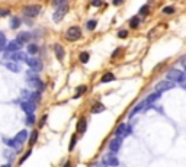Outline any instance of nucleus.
I'll return each mask as SVG.
<instances>
[{
    "label": "nucleus",
    "instance_id": "a878e982",
    "mask_svg": "<svg viewBox=\"0 0 186 167\" xmlns=\"http://www.w3.org/2000/svg\"><path fill=\"white\" fill-rule=\"evenodd\" d=\"M68 5V0H53V6L57 9V7H61V6Z\"/></svg>",
    "mask_w": 186,
    "mask_h": 167
},
{
    "label": "nucleus",
    "instance_id": "412c9836",
    "mask_svg": "<svg viewBox=\"0 0 186 167\" xmlns=\"http://www.w3.org/2000/svg\"><path fill=\"white\" fill-rule=\"evenodd\" d=\"M125 128H127V125L125 124H121L116 131H115V137H124V132H125Z\"/></svg>",
    "mask_w": 186,
    "mask_h": 167
},
{
    "label": "nucleus",
    "instance_id": "423d86ee",
    "mask_svg": "<svg viewBox=\"0 0 186 167\" xmlns=\"http://www.w3.org/2000/svg\"><path fill=\"white\" fill-rule=\"evenodd\" d=\"M68 12V5H66V6H61V7H57V10L54 12V15H53V19H54V22H61L63 20V18L66 16V13Z\"/></svg>",
    "mask_w": 186,
    "mask_h": 167
},
{
    "label": "nucleus",
    "instance_id": "bb28decb",
    "mask_svg": "<svg viewBox=\"0 0 186 167\" xmlns=\"http://www.w3.org/2000/svg\"><path fill=\"white\" fill-rule=\"evenodd\" d=\"M37 139H38V131H32L31 138H29V145H33V144L37 143Z\"/></svg>",
    "mask_w": 186,
    "mask_h": 167
},
{
    "label": "nucleus",
    "instance_id": "ea45409f",
    "mask_svg": "<svg viewBox=\"0 0 186 167\" xmlns=\"http://www.w3.org/2000/svg\"><path fill=\"white\" fill-rule=\"evenodd\" d=\"M112 3H114L115 6H121L124 3V0H112Z\"/></svg>",
    "mask_w": 186,
    "mask_h": 167
},
{
    "label": "nucleus",
    "instance_id": "39448f33",
    "mask_svg": "<svg viewBox=\"0 0 186 167\" xmlns=\"http://www.w3.org/2000/svg\"><path fill=\"white\" fill-rule=\"evenodd\" d=\"M175 81H170V80H162V81H158L157 84H156V90H158V92H166V90H170V89H173L175 87Z\"/></svg>",
    "mask_w": 186,
    "mask_h": 167
},
{
    "label": "nucleus",
    "instance_id": "7ed1b4c3",
    "mask_svg": "<svg viewBox=\"0 0 186 167\" xmlns=\"http://www.w3.org/2000/svg\"><path fill=\"white\" fill-rule=\"evenodd\" d=\"M41 6L39 5H29V6H25L24 7V15L26 18H35L38 16L39 12H41Z\"/></svg>",
    "mask_w": 186,
    "mask_h": 167
},
{
    "label": "nucleus",
    "instance_id": "c756f323",
    "mask_svg": "<svg viewBox=\"0 0 186 167\" xmlns=\"http://www.w3.org/2000/svg\"><path fill=\"white\" fill-rule=\"evenodd\" d=\"M80 61L83 62V64H86L87 61H89V58H90V55H89V53H80Z\"/></svg>",
    "mask_w": 186,
    "mask_h": 167
},
{
    "label": "nucleus",
    "instance_id": "58836bf2",
    "mask_svg": "<svg viewBox=\"0 0 186 167\" xmlns=\"http://www.w3.org/2000/svg\"><path fill=\"white\" fill-rule=\"evenodd\" d=\"M31 153H32V151H31V150H29V151H26V154H25L24 157L20 158V164H22V163H24V161H25V160H26V158H28V157H29V156H31Z\"/></svg>",
    "mask_w": 186,
    "mask_h": 167
},
{
    "label": "nucleus",
    "instance_id": "0eeeda50",
    "mask_svg": "<svg viewBox=\"0 0 186 167\" xmlns=\"http://www.w3.org/2000/svg\"><path fill=\"white\" fill-rule=\"evenodd\" d=\"M12 58L13 61H26L28 60V57L25 55L24 53H20V51H15V53H9V51H6L5 53V58Z\"/></svg>",
    "mask_w": 186,
    "mask_h": 167
},
{
    "label": "nucleus",
    "instance_id": "f257e3e1",
    "mask_svg": "<svg viewBox=\"0 0 186 167\" xmlns=\"http://www.w3.org/2000/svg\"><path fill=\"white\" fill-rule=\"evenodd\" d=\"M167 80L175 81V83H183L186 80V74L182 70H177V68H172L167 71Z\"/></svg>",
    "mask_w": 186,
    "mask_h": 167
},
{
    "label": "nucleus",
    "instance_id": "c85d7f7f",
    "mask_svg": "<svg viewBox=\"0 0 186 167\" xmlns=\"http://www.w3.org/2000/svg\"><path fill=\"white\" fill-rule=\"evenodd\" d=\"M175 12H176V7H173V6H166L163 9V13L164 15H173Z\"/></svg>",
    "mask_w": 186,
    "mask_h": 167
},
{
    "label": "nucleus",
    "instance_id": "37998d69",
    "mask_svg": "<svg viewBox=\"0 0 186 167\" xmlns=\"http://www.w3.org/2000/svg\"><path fill=\"white\" fill-rule=\"evenodd\" d=\"M64 167H70V163H66V166Z\"/></svg>",
    "mask_w": 186,
    "mask_h": 167
},
{
    "label": "nucleus",
    "instance_id": "e433bc0d",
    "mask_svg": "<svg viewBox=\"0 0 186 167\" xmlns=\"http://www.w3.org/2000/svg\"><path fill=\"white\" fill-rule=\"evenodd\" d=\"M10 15V10L9 9H0V18H6Z\"/></svg>",
    "mask_w": 186,
    "mask_h": 167
},
{
    "label": "nucleus",
    "instance_id": "f03ea898",
    "mask_svg": "<svg viewBox=\"0 0 186 167\" xmlns=\"http://www.w3.org/2000/svg\"><path fill=\"white\" fill-rule=\"evenodd\" d=\"M81 38V29L79 26H70L66 32V39L70 41V42H74V41H79Z\"/></svg>",
    "mask_w": 186,
    "mask_h": 167
},
{
    "label": "nucleus",
    "instance_id": "b1692460",
    "mask_svg": "<svg viewBox=\"0 0 186 167\" xmlns=\"http://www.w3.org/2000/svg\"><path fill=\"white\" fill-rule=\"evenodd\" d=\"M140 25V18L138 16H134V18H131V20H129V26L132 29H137Z\"/></svg>",
    "mask_w": 186,
    "mask_h": 167
},
{
    "label": "nucleus",
    "instance_id": "aec40b11",
    "mask_svg": "<svg viewBox=\"0 0 186 167\" xmlns=\"http://www.w3.org/2000/svg\"><path fill=\"white\" fill-rule=\"evenodd\" d=\"M15 138L18 139L20 144H24L25 141H26V138H28V132H26V131H20V132L16 134V137H15Z\"/></svg>",
    "mask_w": 186,
    "mask_h": 167
},
{
    "label": "nucleus",
    "instance_id": "393cba45",
    "mask_svg": "<svg viewBox=\"0 0 186 167\" xmlns=\"http://www.w3.org/2000/svg\"><path fill=\"white\" fill-rule=\"evenodd\" d=\"M96 26H97V20H96V19H90V20H87L86 28L89 29V31H95Z\"/></svg>",
    "mask_w": 186,
    "mask_h": 167
},
{
    "label": "nucleus",
    "instance_id": "72a5a7b5",
    "mask_svg": "<svg viewBox=\"0 0 186 167\" xmlns=\"http://www.w3.org/2000/svg\"><path fill=\"white\" fill-rule=\"evenodd\" d=\"M148 12H150V10H148V6L147 5H144L143 7L140 9V15H141V16H147Z\"/></svg>",
    "mask_w": 186,
    "mask_h": 167
},
{
    "label": "nucleus",
    "instance_id": "2f4dec72",
    "mask_svg": "<svg viewBox=\"0 0 186 167\" xmlns=\"http://www.w3.org/2000/svg\"><path fill=\"white\" fill-rule=\"evenodd\" d=\"M86 90H87L86 86H79V87H77V93H76V96H74V97H79V96L83 95V93H84Z\"/></svg>",
    "mask_w": 186,
    "mask_h": 167
},
{
    "label": "nucleus",
    "instance_id": "7c9ffc66",
    "mask_svg": "<svg viewBox=\"0 0 186 167\" xmlns=\"http://www.w3.org/2000/svg\"><path fill=\"white\" fill-rule=\"evenodd\" d=\"M6 48V35L3 32H0V49Z\"/></svg>",
    "mask_w": 186,
    "mask_h": 167
},
{
    "label": "nucleus",
    "instance_id": "5701e85b",
    "mask_svg": "<svg viewBox=\"0 0 186 167\" xmlns=\"http://www.w3.org/2000/svg\"><path fill=\"white\" fill-rule=\"evenodd\" d=\"M114 79H115V76L112 74V73H106V74H103V76H102L100 81H102V83H109V81H112Z\"/></svg>",
    "mask_w": 186,
    "mask_h": 167
},
{
    "label": "nucleus",
    "instance_id": "a211bd4d",
    "mask_svg": "<svg viewBox=\"0 0 186 167\" xmlns=\"http://www.w3.org/2000/svg\"><path fill=\"white\" fill-rule=\"evenodd\" d=\"M160 96H162V92H158V90H156L154 93H151V95H150V96L147 97V99H145V102H147V105H150V103H153L154 100L160 99Z\"/></svg>",
    "mask_w": 186,
    "mask_h": 167
},
{
    "label": "nucleus",
    "instance_id": "dca6fc26",
    "mask_svg": "<svg viewBox=\"0 0 186 167\" xmlns=\"http://www.w3.org/2000/svg\"><path fill=\"white\" fill-rule=\"evenodd\" d=\"M6 68L9 70V71H13V73H20V66L18 62H6Z\"/></svg>",
    "mask_w": 186,
    "mask_h": 167
},
{
    "label": "nucleus",
    "instance_id": "ddd939ff",
    "mask_svg": "<svg viewBox=\"0 0 186 167\" xmlns=\"http://www.w3.org/2000/svg\"><path fill=\"white\" fill-rule=\"evenodd\" d=\"M86 128H87V121H86V118H80V119L77 121V132L83 134L84 131H86Z\"/></svg>",
    "mask_w": 186,
    "mask_h": 167
},
{
    "label": "nucleus",
    "instance_id": "a19ab883",
    "mask_svg": "<svg viewBox=\"0 0 186 167\" xmlns=\"http://www.w3.org/2000/svg\"><path fill=\"white\" fill-rule=\"evenodd\" d=\"M129 134H131V126H127V128H125V132H124V137H128Z\"/></svg>",
    "mask_w": 186,
    "mask_h": 167
},
{
    "label": "nucleus",
    "instance_id": "f704fd0d",
    "mask_svg": "<svg viewBox=\"0 0 186 167\" xmlns=\"http://www.w3.org/2000/svg\"><path fill=\"white\" fill-rule=\"evenodd\" d=\"M118 36H119L121 39L128 38V31H125V29H121L119 32H118Z\"/></svg>",
    "mask_w": 186,
    "mask_h": 167
},
{
    "label": "nucleus",
    "instance_id": "2eb2a0df",
    "mask_svg": "<svg viewBox=\"0 0 186 167\" xmlns=\"http://www.w3.org/2000/svg\"><path fill=\"white\" fill-rule=\"evenodd\" d=\"M145 106H147V102H145V100H143L141 103H138V105H137V106H135V108H134L132 110H131V113H129V116L132 118L134 115H137V113H138V112H141V110H143L144 108H145Z\"/></svg>",
    "mask_w": 186,
    "mask_h": 167
},
{
    "label": "nucleus",
    "instance_id": "79ce46f5",
    "mask_svg": "<svg viewBox=\"0 0 186 167\" xmlns=\"http://www.w3.org/2000/svg\"><path fill=\"white\" fill-rule=\"evenodd\" d=\"M121 53V49H116V51H114V54H112V57H118V54H119Z\"/></svg>",
    "mask_w": 186,
    "mask_h": 167
},
{
    "label": "nucleus",
    "instance_id": "f3484780",
    "mask_svg": "<svg viewBox=\"0 0 186 167\" xmlns=\"http://www.w3.org/2000/svg\"><path fill=\"white\" fill-rule=\"evenodd\" d=\"M18 41H20L22 44H26L31 41V33L29 32H19V35H18Z\"/></svg>",
    "mask_w": 186,
    "mask_h": 167
},
{
    "label": "nucleus",
    "instance_id": "c9c22d12",
    "mask_svg": "<svg viewBox=\"0 0 186 167\" xmlns=\"http://www.w3.org/2000/svg\"><path fill=\"white\" fill-rule=\"evenodd\" d=\"M76 143H77V137L76 135H73L71 137V143H70V147H68V150L71 151V150H74V145H76Z\"/></svg>",
    "mask_w": 186,
    "mask_h": 167
},
{
    "label": "nucleus",
    "instance_id": "c03bdc74",
    "mask_svg": "<svg viewBox=\"0 0 186 167\" xmlns=\"http://www.w3.org/2000/svg\"><path fill=\"white\" fill-rule=\"evenodd\" d=\"M2 167H10V164H5V166H2Z\"/></svg>",
    "mask_w": 186,
    "mask_h": 167
},
{
    "label": "nucleus",
    "instance_id": "f8f14e48",
    "mask_svg": "<svg viewBox=\"0 0 186 167\" xmlns=\"http://www.w3.org/2000/svg\"><path fill=\"white\" fill-rule=\"evenodd\" d=\"M103 164H105V166L116 167L118 164H119V161H118V158L115 157V156H108V157L103 158Z\"/></svg>",
    "mask_w": 186,
    "mask_h": 167
},
{
    "label": "nucleus",
    "instance_id": "9b49d317",
    "mask_svg": "<svg viewBox=\"0 0 186 167\" xmlns=\"http://www.w3.org/2000/svg\"><path fill=\"white\" fill-rule=\"evenodd\" d=\"M54 53H55V57H57L60 61H63V60H64L66 51H64V48H63L60 44H55V45H54Z\"/></svg>",
    "mask_w": 186,
    "mask_h": 167
},
{
    "label": "nucleus",
    "instance_id": "1a4fd4ad",
    "mask_svg": "<svg viewBox=\"0 0 186 167\" xmlns=\"http://www.w3.org/2000/svg\"><path fill=\"white\" fill-rule=\"evenodd\" d=\"M24 44L18 41V39H13V41H10L7 45H6V51H9V53H15V51H19L20 47H22Z\"/></svg>",
    "mask_w": 186,
    "mask_h": 167
},
{
    "label": "nucleus",
    "instance_id": "473e14b6",
    "mask_svg": "<svg viewBox=\"0 0 186 167\" xmlns=\"http://www.w3.org/2000/svg\"><path fill=\"white\" fill-rule=\"evenodd\" d=\"M33 122H35L33 113H28V116H26V125H33Z\"/></svg>",
    "mask_w": 186,
    "mask_h": 167
},
{
    "label": "nucleus",
    "instance_id": "9d476101",
    "mask_svg": "<svg viewBox=\"0 0 186 167\" xmlns=\"http://www.w3.org/2000/svg\"><path fill=\"white\" fill-rule=\"evenodd\" d=\"M20 108H22L26 113H33V110H35V103L31 102V100H24V102H20Z\"/></svg>",
    "mask_w": 186,
    "mask_h": 167
},
{
    "label": "nucleus",
    "instance_id": "20e7f679",
    "mask_svg": "<svg viewBox=\"0 0 186 167\" xmlns=\"http://www.w3.org/2000/svg\"><path fill=\"white\" fill-rule=\"evenodd\" d=\"M26 64L29 66V68L32 70V71H41L42 70V61L39 60V58H37V57H31V58H28L26 60Z\"/></svg>",
    "mask_w": 186,
    "mask_h": 167
},
{
    "label": "nucleus",
    "instance_id": "4be33fe9",
    "mask_svg": "<svg viewBox=\"0 0 186 167\" xmlns=\"http://www.w3.org/2000/svg\"><path fill=\"white\" fill-rule=\"evenodd\" d=\"M20 24H22V20H20L19 18H12V20H10V28L18 29L20 26Z\"/></svg>",
    "mask_w": 186,
    "mask_h": 167
},
{
    "label": "nucleus",
    "instance_id": "4468645a",
    "mask_svg": "<svg viewBox=\"0 0 186 167\" xmlns=\"http://www.w3.org/2000/svg\"><path fill=\"white\" fill-rule=\"evenodd\" d=\"M3 143H5V144H7L9 147L15 148V150H19V148H20V145H22V144H20V143H19V141H18V139H16V138H15V139H7V138H3Z\"/></svg>",
    "mask_w": 186,
    "mask_h": 167
},
{
    "label": "nucleus",
    "instance_id": "6e6552de",
    "mask_svg": "<svg viewBox=\"0 0 186 167\" xmlns=\"http://www.w3.org/2000/svg\"><path fill=\"white\" fill-rule=\"evenodd\" d=\"M121 144H122V137H115L109 143V150L112 153H118V150L121 148Z\"/></svg>",
    "mask_w": 186,
    "mask_h": 167
},
{
    "label": "nucleus",
    "instance_id": "cd10ccee",
    "mask_svg": "<svg viewBox=\"0 0 186 167\" xmlns=\"http://www.w3.org/2000/svg\"><path fill=\"white\" fill-rule=\"evenodd\" d=\"M28 53L29 54H37L38 53V45H37V44H29L28 45Z\"/></svg>",
    "mask_w": 186,
    "mask_h": 167
},
{
    "label": "nucleus",
    "instance_id": "6ab92c4d",
    "mask_svg": "<svg viewBox=\"0 0 186 167\" xmlns=\"http://www.w3.org/2000/svg\"><path fill=\"white\" fill-rule=\"evenodd\" d=\"M105 110V105H102L100 102H96L95 105L92 106V113H100Z\"/></svg>",
    "mask_w": 186,
    "mask_h": 167
},
{
    "label": "nucleus",
    "instance_id": "4c0bfd02",
    "mask_svg": "<svg viewBox=\"0 0 186 167\" xmlns=\"http://www.w3.org/2000/svg\"><path fill=\"white\" fill-rule=\"evenodd\" d=\"M92 5L96 6V7H99V6L103 5V2H102V0H93V2H92Z\"/></svg>",
    "mask_w": 186,
    "mask_h": 167
},
{
    "label": "nucleus",
    "instance_id": "a18cd8bd",
    "mask_svg": "<svg viewBox=\"0 0 186 167\" xmlns=\"http://www.w3.org/2000/svg\"><path fill=\"white\" fill-rule=\"evenodd\" d=\"M182 87H183V89H185V90H186V84H183V86H182Z\"/></svg>",
    "mask_w": 186,
    "mask_h": 167
}]
</instances>
